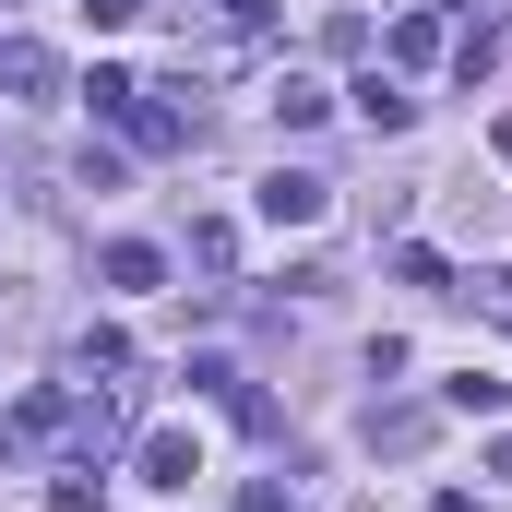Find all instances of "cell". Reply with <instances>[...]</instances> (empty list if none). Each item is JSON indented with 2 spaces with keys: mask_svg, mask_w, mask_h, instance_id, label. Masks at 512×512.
<instances>
[{
  "mask_svg": "<svg viewBox=\"0 0 512 512\" xmlns=\"http://www.w3.org/2000/svg\"><path fill=\"white\" fill-rule=\"evenodd\" d=\"M72 382H131V334H108V322H96V334L72 346Z\"/></svg>",
  "mask_w": 512,
  "mask_h": 512,
  "instance_id": "8",
  "label": "cell"
},
{
  "mask_svg": "<svg viewBox=\"0 0 512 512\" xmlns=\"http://www.w3.org/2000/svg\"><path fill=\"white\" fill-rule=\"evenodd\" d=\"M489 477H512V429H501V441H489Z\"/></svg>",
  "mask_w": 512,
  "mask_h": 512,
  "instance_id": "18",
  "label": "cell"
},
{
  "mask_svg": "<svg viewBox=\"0 0 512 512\" xmlns=\"http://www.w3.org/2000/svg\"><path fill=\"white\" fill-rule=\"evenodd\" d=\"M36 441H48V429H36V405H12V417H0V465H24Z\"/></svg>",
  "mask_w": 512,
  "mask_h": 512,
  "instance_id": "14",
  "label": "cell"
},
{
  "mask_svg": "<svg viewBox=\"0 0 512 512\" xmlns=\"http://www.w3.org/2000/svg\"><path fill=\"white\" fill-rule=\"evenodd\" d=\"M131 465H143L155 489H191V477H203V441H191V429H143V441H131Z\"/></svg>",
  "mask_w": 512,
  "mask_h": 512,
  "instance_id": "2",
  "label": "cell"
},
{
  "mask_svg": "<svg viewBox=\"0 0 512 512\" xmlns=\"http://www.w3.org/2000/svg\"><path fill=\"white\" fill-rule=\"evenodd\" d=\"M358 120H370V131H405V120H417V96H405V72H370V84H358Z\"/></svg>",
  "mask_w": 512,
  "mask_h": 512,
  "instance_id": "9",
  "label": "cell"
},
{
  "mask_svg": "<svg viewBox=\"0 0 512 512\" xmlns=\"http://www.w3.org/2000/svg\"><path fill=\"white\" fill-rule=\"evenodd\" d=\"M489 60H501V24H489V12H477V24H453V72H465V84H489Z\"/></svg>",
  "mask_w": 512,
  "mask_h": 512,
  "instance_id": "10",
  "label": "cell"
},
{
  "mask_svg": "<svg viewBox=\"0 0 512 512\" xmlns=\"http://www.w3.org/2000/svg\"><path fill=\"white\" fill-rule=\"evenodd\" d=\"M84 12H96V24H108V36H120V24H131V12H143V0H84Z\"/></svg>",
  "mask_w": 512,
  "mask_h": 512,
  "instance_id": "17",
  "label": "cell"
},
{
  "mask_svg": "<svg viewBox=\"0 0 512 512\" xmlns=\"http://www.w3.org/2000/svg\"><path fill=\"white\" fill-rule=\"evenodd\" d=\"M96 274H108L120 298H143V286H167V251H155V239H120V251L96 262Z\"/></svg>",
  "mask_w": 512,
  "mask_h": 512,
  "instance_id": "5",
  "label": "cell"
},
{
  "mask_svg": "<svg viewBox=\"0 0 512 512\" xmlns=\"http://www.w3.org/2000/svg\"><path fill=\"white\" fill-rule=\"evenodd\" d=\"M96 489H108V465H60L48 477V512H96Z\"/></svg>",
  "mask_w": 512,
  "mask_h": 512,
  "instance_id": "12",
  "label": "cell"
},
{
  "mask_svg": "<svg viewBox=\"0 0 512 512\" xmlns=\"http://www.w3.org/2000/svg\"><path fill=\"white\" fill-rule=\"evenodd\" d=\"M441 48H453V24H441V12H405V24H393V72H429Z\"/></svg>",
  "mask_w": 512,
  "mask_h": 512,
  "instance_id": "6",
  "label": "cell"
},
{
  "mask_svg": "<svg viewBox=\"0 0 512 512\" xmlns=\"http://www.w3.org/2000/svg\"><path fill=\"white\" fill-rule=\"evenodd\" d=\"M0 84H12L24 108H48V96H60V48H36V36H0Z\"/></svg>",
  "mask_w": 512,
  "mask_h": 512,
  "instance_id": "3",
  "label": "cell"
},
{
  "mask_svg": "<svg viewBox=\"0 0 512 512\" xmlns=\"http://www.w3.org/2000/svg\"><path fill=\"white\" fill-rule=\"evenodd\" d=\"M251 203H262V227H322V203H334V179H310V167H274V179H262Z\"/></svg>",
  "mask_w": 512,
  "mask_h": 512,
  "instance_id": "1",
  "label": "cell"
},
{
  "mask_svg": "<svg viewBox=\"0 0 512 512\" xmlns=\"http://www.w3.org/2000/svg\"><path fill=\"white\" fill-rule=\"evenodd\" d=\"M501 393H512V382H489V370H465V382H441V405H453V417H501Z\"/></svg>",
  "mask_w": 512,
  "mask_h": 512,
  "instance_id": "13",
  "label": "cell"
},
{
  "mask_svg": "<svg viewBox=\"0 0 512 512\" xmlns=\"http://www.w3.org/2000/svg\"><path fill=\"white\" fill-rule=\"evenodd\" d=\"M370 441H382V453H417V441H429V405H382Z\"/></svg>",
  "mask_w": 512,
  "mask_h": 512,
  "instance_id": "11",
  "label": "cell"
},
{
  "mask_svg": "<svg viewBox=\"0 0 512 512\" xmlns=\"http://www.w3.org/2000/svg\"><path fill=\"white\" fill-rule=\"evenodd\" d=\"M322 108H334V84H322V72H274V120H286V131H310Z\"/></svg>",
  "mask_w": 512,
  "mask_h": 512,
  "instance_id": "7",
  "label": "cell"
},
{
  "mask_svg": "<svg viewBox=\"0 0 512 512\" xmlns=\"http://www.w3.org/2000/svg\"><path fill=\"white\" fill-rule=\"evenodd\" d=\"M501 155H512V120H501Z\"/></svg>",
  "mask_w": 512,
  "mask_h": 512,
  "instance_id": "20",
  "label": "cell"
},
{
  "mask_svg": "<svg viewBox=\"0 0 512 512\" xmlns=\"http://www.w3.org/2000/svg\"><path fill=\"white\" fill-rule=\"evenodd\" d=\"M453 298H477V310H512V262H489V274H465Z\"/></svg>",
  "mask_w": 512,
  "mask_h": 512,
  "instance_id": "15",
  "label": "cell"
},
{
  "mask_svg": "<svg viewBox=\"0 0 512 512\" xmlns=\"http://www.w3.org/2000/svg\"><path fill=\"white\" fill-rule=\"evenodd\" d=\"M251 512H298V501H286V489H251Z\"/></svg>",
  "mask_w": 512,
  "mask_h": 512,
  "instance_id": "19",
  "label": "cell"
},
{
  "mask_svg": "<svg viewBox=\"0 0 512 512\" xmlns=\"http://www.w3.org/2000/svg\"><path fill=\"white\" fill-rule=\"evenodd\" d=\"M227 24H239V36H262V24H274V0H227Z\"/></svg>",
  "mask_w": 512,
  "mask_h": 512,
  "instance_id": "16",
  "label": "cell"
},
{
  "mask_svg": "<svg viewBox=\"0 0 512 512\" xmlns=\"http://www.w3.org/2000/svg\"><path fill=\"white\" fill-rule=\"evenodd\" d=\"M120 131H131V143H143V155H179V143H191V120H179V108H167L155 84H131V108H120Z\"/></svg>",
  "mask_w": 512,
  "mask_h": 512,
  "instance_id": "4",
  "label": "cell"
}]
</instances>
